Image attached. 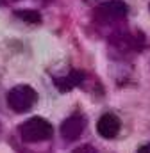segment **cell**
I'll use <instances>...</instances> for the list:
<instances>
[{"instance_id":"277c9868","label":"cell","mask_w":150,"mask_h":153,"mask_svg":"<svg viewBox=\"0 0 150 153\" xmlns=\"http://www.w3.org/2000/svg\"><path fill=\"white\" fill-rule=\"evenodd\" d=\"M86 117L84 114H72L70 117H66L63 123H61V137L66 141V143H74L77 141L80 135H82V132H84V128H86Z\"/></svg>"},{"instance_id":"ba28073f","label":"cell","mask_w":150,"mask_h":153,"mask_svg":"<svg viewBox=\"0 0 150 153\" xmlns=\"http://www.w3.org/2000/svg\"><path fill=\"white\" fill-rule=\"evenodd\" d=\"M72 153H98V152H97V148L91 146V144H82V146L75 148Z\"/></svg>"},{"instance_id":"9c48e42d","label":"cell","mask_w":150,"mask_h":153,"mask_svg":"<svg viewBox=\"0 0 150 153\" xmlns=\"http://www.w3.org/2000/svg\"><path fill=\"white\" fill-rule=\"evenodd\" d=\"M138 153H150V143H147V144H143L140 150H138Z\"/></svg>"},{"instance_id":"6da1fadb","label":"cell","mask_w":150,"mask_h":153,"mask_svg":"<svg viewBox=\"0 0 150 153\" xmlns=\"http://www.w3.org/2000/svg\"><path fill=\"white\" fill-rule=\"evenodd\" d=\"M52 125L45 117H31L18 126V135L25 143H43L52 137Z\"/></svg>"},{"instance_id":"52a82bcc","label":"cell","mask_w":150,"mask_h":153,"mask_svg":"<svg viewBox=\"0 0 150 153\" xmlns=\"http://www.w3.org/2000/svg\"><path fill=\"white\" fill-rule=\"evenodd\" d=\"M20 20H23L25 23H29V25H38V23H41V14L34 11V9H20V11H16L14 13Z\"/></svg>"},{"instance_id":"30bf717a","label":"cell","mask_w":150,"mask_h":153,"mask_svg":"<svg viewBox=\"0 0 150 153\" xmlns=\"http://www.w3.org/2000/svg\"><path fill=\"white\" fill-rule=\"evenodd\" d=\"M45 2H46V4H48V2H52V0H45Z\"/></svg>"},{"instance_id":"5b68a950","label":"cell","mask_w":150,"mask_h":153,"mask_svg":"<svg viewBox=\"0 0 150 153\" xmlns=\"http://www.w3.org/2000/svg\"><path fill=\"white\" fill-rule=\"evenodd\" d=\"M120 126H122L120 119L114 114H109V112L104 114L98 119V123H97L98 134H100L102 137H106V139H114V137L118 135V132H120Z\"/></svg>"},{"instance_id":"8992f818","label":"cell","mask_w":150,"mask_h":153,"mask_svg":"<svg viewBox=\"0 0 150 153\" xmlns=\"http://www.w3.org/2000/svg\"><path fill=\"white\" fill-rule=\"evenodd\" d=\"M84 78H86V75L82 71L72 70L66 76H56L54 78V84H56V87L59 91H70V89H74L77 85H82Z\"/></svg>"},{"instance_id":"3957f363","label":"cell","mask_w":150,"mask_h":153,"mask_svg":"<svg viewBox=\"0 0 150 153\" xmlns=\"http://www.w3.org/2000/svg\"><path fill=\"white\" fill-rule=\"evenodd\" d=\"M127 4L123 0H106L95 9V20L100 25H111L127 16Z\"/></svg>"},{"instance_id":"8fae6325","label":"cell","mask_w":150,"mask_h":153,"mask_svg":"<svg viewBox=\"0 0 150 153\" xmlns=\"http://www.w3.org/2000/svg\"><path fill=\"white\" fill-rule=\"evenodd\" d=\"M148 9H150V4H148Z\"/></svg>"},{"instance_id":"7a4b0ae2","label":"cell","mask_w":150,"mask_h":153,"mask_svg":"<svg viewBox=\"0 0 150 153\" xmlns=\"http://www.w3.org/2000/svg\"><path fill=\"white\" fill-rule=\"evenodd\" d=\"M38 100V93L31 85H14L9 93H7V105L14 111V112H27L34 107Z\"/></svg>"}]
</instances>
